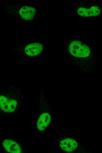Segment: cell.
<instances>
[{
	"instance_id": "1",
	"label": "cell",
	"mask_w": 102,
	"mask_h": 153,
	"mask_svg": "<svg viewBox=\"0 0 102 153\" xmlns=\"http://www.w3.org/2000/svg\"><path fill=\"white\" fill-rule=\"evenodd\" d=\"M66 53L72 64L83 72H91L98 60L96 51L81 39H69L64 44Z\"/></svg>"
},
{
	"instance_id": "2",
	"label": "cell",
	"mask_w": 102,
	"mask_h": 153,
	"mask_svg": "<svg viewBox=\"0 0 102 153\" xmlns=\"http://www.w3.org/2000/svg\"><path fill=\"white\" fill-rule=\"evenodd\" d=\"M44 49L42 44L35 42L15 46L11 50V51L20 57L30 59L41 54L43 51Z\"/></svg>"
},
{
	"instance_id": "3",
	"label": "cell",
	"mask_w": 102,
	"mask_h": 153,
	"mask_svg": "<svg viewBox=\"0 0 102 153\" xmlns=\"http://www.w3.org/2000/svg\"><path fill=\"white\" fill-rule=\"evenodd\" d=\"M74 8L76 15L81 18H98L102 16V5L84 2L77 3Z\"/></svg>"
},
{
	"instance_id": "4",
	"label": "cell",
	"mask_w": 102,
	"mask_h": 153,
	"mask_svg": "<svg viewBox=\"0 0 102 153\" xmlns=\"http://www.w3.org/2000/svg\"><path fill=\"white\" fill-rule=\"evenodd\" d=\"M4 11L6 14L11 16L26 20H30L33 19L36 12L35 8L33 7L16 4L6 5Z\"/></svg>"
},
{
	"instance_id": "5",
	"label": "cell",
	"mask_w": 102,
	"mask_h": 153,
	"mask_svg": "<svg viewBox=\"0 0 102 153\" xmlns=\"http://www.w3.org/2000/svg\"><path fill=\"white\" fill-rule=\"evenodd\" d=\"M18 104L17 101L5 95H1L0 106L1 109L6 112H13L16 108Z\"/></svg>"
},
{
	"instance_id": "6",
	"label": "cell",
	"mask_w": 102,
	"mask_h": 153,
	"mask_svg": "<svg viewBox=\"0 0 102 153\" xmlns=\"http://www.w3.org/2000/svg\"><path fill=\"white\" fill-rule=\"evenodd\" d=\"M78 143L75 140L69 138H66L61 141L60 147L63 150L71 152L75 150L77 147Z\"/></svg>"
},
{
	"instance_id": "7",
	"label": "cell",
	"mask_w": 102,
	"mask_h": 153,
	"mask_svg": "<svg viewBox=\"0 0 102 153\" xmlns=\"http://www.w3.org/2000/svg\"><path fill=\"white\" fill-rule=\"evenodd\" d=\"M2 144L5 150L9 152L20 153L21 152V149L19 145L13 140H5Z\"/></svg>"
},
{
	"instance_id": "8",
	"label": "cell",
	"mask_w": 102,
	"mask_h": 153,
	"mask_svg": "<svg viewBox=\"0 0 102 153\" xmlns=\"http://www.w3.org/2000/svg\"><path fill=\"white\" fill-rule=\"evenodd\" d=\"M51 120L50 115L47 113H44L39 117L37 122V127L40 131L45 129L49 124Z\"/></svg>"
}]
</instances>
